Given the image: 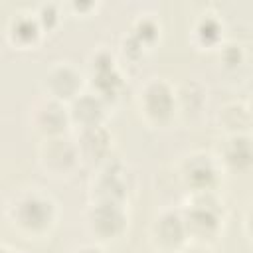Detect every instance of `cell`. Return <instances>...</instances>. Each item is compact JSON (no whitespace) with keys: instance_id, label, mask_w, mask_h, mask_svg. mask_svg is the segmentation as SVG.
Instances as JSON below:
<instances>
[{"instance_id":"4","label":"cell","mask_w":253,"mask_h":253,"mask_svg":"<svg viewBox=\"0 0 253 253\" xmlns=\"http://www.w3.org/2000/svg\"><path fill=\"white\" fill-rule=\"evenodd\" d=\"M134 190H136L134 168L128 162L115 156L95 166L89 178V200H115L128 204Z\"/></svg>"},{"instance_id":"9","label":"cell","mask_w":253,"mask_h":253,"mask_svg":"<svg viewBox=\"0 0 253 253\" xmlns=\"http://www.w3.org/2000/svg\"><path fill=\"white\" fill-rule=\"evenodd\" d=\"M42 89L45 97H51L67 105L81 91L87 89L85 73L71 61H53L43 73Z\"/></svg>"},{"instance_id":"7","label":"cell","mask_w":253,"mask_h":253,"mask_svg":"<svg viewBox=\"0 0 253 253\" xmlns=\"http://www.w3.org/2000/svg\"><path fill=\"white\" fill-rule=\"evenodd\" d=\"M223 174L219 160L210 150H192L178 164V178L188 194L219 192Z\"/></svg>"},{"instance_id":"24","label":"cell","mask_w":253,"mask_h":253,"mask_svg":"<svg viewBox=\"0 0 253 253\" xmlns=\"http://www.w3.org/2000/svg\"><path fill=\"white\" fill-rule=\"evenodd\" d=\"M71 253H109L101 243H95V241H91V243H81L79 247H75Z\"/></svg>"},{"instance_id":"21","label":"cell","mask_w":253,"mask_h":253,"mask_svg":"<svg viewBox=\"0 0 253 253\" xmlns=\"http://www.w3.org/2000/svg\"><path fill=\"white\" fill-rule=\"evenodd\" d=\"M34 12H36L38 22L42 24L43 32H47V30L55 28V26L59 24V20H61L59 6H57V4H53V2H43V4H40Z\"/></svg>"},{"instance_id":"13","label":"cell","mask_w":253,"mask_h":253,"mask_svg":"<svg viewBox=\"0 0 253 253\" xmlns=\"http://www.w3.org/2000/svg\"><path fill=\"white\" fill-rule=\"evenodd\" d=\"M223 172L245 174L253 166L251 134H223L217 150L213 152Z\"/></svg>"},{"instance_id":"15","label":"cell","mask_w":253,"mask_h":253,"mask_svg":"<svg viewBox=\"0 0 253 253\" xmlns=\"http://www.w3.org/2000/svg\"><path fill=\"white\" fill-rule=\"evenodd\" d=\"M6 34H8V40L12 45L28 49V47H34L40 43V40L43 36V28L38 22L36 12L30 8H24V10H18L12 14Z\"/></svg>"},{"instance_id":"23","label":"cell","mask_w":253,"mask_h":253,"mask_svg":"<svg viewBox=\"0 0 253 253\" xmlns=\"http://www.w3.org/2000/svg\"><path fill=\"white\" fill-rule=\"evenodd\" d=\"M176 253H213L208 243H198V241H188L184 247H180Z\"/></svg>"},{"instance_id":"18","label":"cell","mask_w":253,"mask_h":253,"mask_svg":"<svg viewBox=\"0 0 253 253\" xmlns=\"http://www.w3.org/2000/svg\"><path fill=\"white\" fill-rule=\"evenodd\" d=\"M217 128L223 134H251V107L243 99L227 101L215 113Z\"/></svg>"},{"instance_id":"20","label":"cell","mask_w":253,"mask_h":253,"mask_svg":"<svg viewBox=\"0 0 253 253\" xmlns=\"http://www.w3.org/2000/svg\"><path fill=\"white\" fill-rule=\"evenodd\" d=\"M217 61L225 71H237L245 65V47L235 40H223L217 45Z\"/></svg>"},{"instance_id":"14","label":"cell","mask_w":253,"mask_h":253,"mask_svg":"<svg viewBox=\"0 0 253 253\" xmlns=\"http://www.w3.org/2000/svg\"><path fill=\"white\" fill-rule=\"evenodd\" d=\"M67 111H69L71 126L85 128V126H95V125H107L111 105L105 103L93 91L85 89L73 101L67 103Z\"/></svg>"},{"instance_id":"16","label":"cell","mask_w":253,"mask_h":253,"mask_svg":"<svg viewBox=\"0 0 253 253\" xmlns=\"http://www.w3.org/2000/svg\"><path fill=\"white\" fill-rule=\"evenodd\" d=\"M223 36H225V24L221 16L213 10H204L202 14H198L190 30V38L194 45L202 49H217V45L225 40Z\"/></svg>"},{"instance_id":"8","label":"cell","mask_w":253,"mask_h":253,"mask_svg":"<svg viewBox=\"0 0 253 253\" xmlns=\"http://www.w3.org/2000/svg\"><path fill=\"white\" fill-rule=\"evenodd\" d=\"M79 152L71 134L40 138L38 144V166L45 176L51 178H67L79 168Z\"/></svg>"},{"instance_id":"25","label":"cell","mask_w":253,"mask_h":253,"mask_svg":"<svg viewBox=\"0 0 253 253\" xmlns=\"http://www.w3.org/2000/svg\"><path fill=\"white\" fill-rule=\"evenodd\" d=\"M71 8H73V10H77V12H87V10L95 8V4H93V2H73V4H71Z\"/></svg>"},{"instance_id":"10","label":"cell","mask_w":253,"mask_h":253,"mask_svg":"<svg viewBox=\"0 0 253 253\" xmlns=\"http://www.w3.org/2000/svg\"><path fill=\"white\" fill-rule=\"evenodd\" d=\"M28 121H30V126L40 134V138L69 134V128H71L67 105L45 95H42L30 105Z\"/></svg>"},{"instance_id":"3","label":"cell","mask_w":253,"mask_h":253,"mask_svg":"<svg viewBox=\"0 0 253 253\" xmlns=\"http://www.w3.org/2000/svg\"><path fill=\"white\" fill-rule=\"evenodd\" d=\"M136 111L148 126H168L176 117V85L166 77L144 79L134 97Z\"/></svg>"},{"instance_id":"6","label":"cell","mask_w":253,"mask_h":253,"mask_svg":"<svg viewBox=\"0 0 253 253\" xmlns=\"http://www.w3.org/2000/svg\"><path fill=\"white\" fill-rule=\"evenodd\" d=\"M87 89L99 95L111 107L119 101L125 89V75L119 67L115 53L109 47H95L87 57V73H85Z\"/></svg>"},{"instance_id":"22","label":"cell","mask_w":253,"mask_h":253,"mask_svg":"<svg viewBox=\"0 0 253 253\" xmlns=\"http://www.w3.org/2000/svg\"><path fill=\"white\" fill-rule=\"evenodd\" d=\"M121 47H123V51H125V55L128 57V59H132V61H136V59H140L142 57V53L146 51V47L138 42V40H134L128 32L123 36V40H121Z\"/></svg>"},{"instance_id":"26","label":"cell","mask_w":253,"mask_h":253,"mask_svg":"<svg viewBox=\"0 0 253 253\" xmlns=\"http://www.w3.org/2000/svg\"><path fill=\"white\" fill-rule=\"evenodd\" d=\"M0 253H24V251H20V249H16L8 243H0Z\"/></svg>"},{"instance_id":"5","label":"cell","mask_w":253,"mask_h":253,"mask_svg":"<svg viewBox=\"0 0 253 253\" xmlns=\"http://www.w3.org/2000/svg\"><path fill=\"white\" fill-rule=\"evenodd\" d=\"M83 217L89 235L101 245L121 239L130 221L128 204L115 200H89Z\"/></svg>"},{"instance_id":"1","label":"cell","mask_w":253,"mask_h":253,"mask_svg":"<svg viewBox=\"0 0 253 253\" xmlns=\"http://www.w3.org/2000/svg\"><path fill=\"white\" fill-rule=\"evenodd\" d=\"M10 225L26 239H45L57 225L59 206L43 188H22L6 208Z\"/></svg>"},{"instance_id":"19","label":"cell","mask_w":253,"mask_h":253,"mask_svg":"<svg viewBox=\"0 0 253 253\" xmlns=\"http://www.w3.org/2000/svg\"><path fill=\"white\" fill-rule=\"evenodd\" d=\"M160 32H162L160 20H158L156 14H152V12L136 14V18L130 22V30H128V34H130L134 40H138L146 49L158 42Z\"/></svg>"},{"instance_id":"17","label":"cell","mask_w":253,"mask_h":253,"mask_svg":"<svg viewBox=\"0 0 253 253\" xmlns=\"http://www.w3.org/2000/svg\"><path fill=\"white\" fill-rule=\"evenodd\" d=\"M208 107V87L198 79H186L176 87V109L178 117L198 119Z\"/></svg>"},{"instance_id":"2","label":"cell","mask_w":253,"mask_h":253,"mask_svg":"<svg viewBox=\"0 0 253 253\" xmlns=\"http://www.w3.org/2000/svg\"><path fill=\"white\" fill-rule=\"evenodd\" d=\"M188 239L198 243H211L219 237L225 221V202L219 192L188 194L180 208Z\"/></svg>"},{"instance_id":"12","label":"cell","mask_w":253,"mask_h":253,"mask_svg":"<svg viewBox=\"0 0 253 253\" xmlns=\"http://www.w3.org/2000/svg\"><path fill=\"white\" fill-rule=\"evenodd\" d=\"M73 140L81 164H89L91 168H95L113 156V132L107 128V125L75 128Z\"/></svg>"},{"instance_id":"11","label":"cell","mask_w":253,"mask_h":253,"mask_svg":"<svg viewBox=\"0 0 253 253\" xmlns=\"http://www.w3.org/2000/svg\"><path fill=\"white\" fill-rule=\"evenodd\" d=\"M148 235L152 247L158 253H176L180 247H184L190 241L182 213L180 210L174 208H164L152 217Z\"/></svg>"}]
</instances>
